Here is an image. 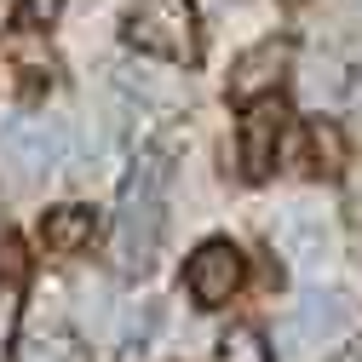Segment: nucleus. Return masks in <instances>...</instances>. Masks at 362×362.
I'll return each mask as SVG.
<instances>
[{
  "label": "nucleus",
  "instance_id": "1a4fd4ad",
  "mask_svg": "<svg viewBox=\"0 0 362 362\" xmlns=\"http://www.w3.org/2000/svg\"><path fill=\"white\" fill-rule=\"evenodd\" d=\"M18 316H23V264H18V247H6V270H0V362H12Z\"/></svg>",
  "mask_w": 362,
  "mask_h": 362
},
{
  "label": "nucleus",
  "instance_id": "ddd939ff",
  "mask_svg": "<svg viewBox=\"0 0 362 362\" xmlns=\"http://www.w3.org/2000/svg\"><path fill=\"white\" fill-rule=\"evenodd\" d=\"M58 6H64V0H29V12H35L40 23H52V18H58Z\"/></svg>",
  "mask_w": 362,
  "mask_h": 362
},
{
  "label": "nucleus",
  "instance_id": "6e6552de",
  "mask_svg": "<svg viewBox=\"0 0 362 362\" xmlns=\"http://www.w3.org/2000/svg\"><path fill=\"white\" fill-rule=\"evenodd\" d=\"M93 230H98V218H93V207H52L47 218H40V242H47L52 253H81L86 242H93Z\"/></svg>",
  "mask_w": 362,
  "mask_h": 362
},
{
  "label": "nucleus",
  "instance_id": "39448f33",
  "mask_svg": "<svg viewBox=\"0 0 362 362\" xmlns=\"http://www.w3.org/2000/svg\"><path fill=\"white\" fill-rule=\"evenodd\" d=\"M282 127H288L282 98H253L247 104V115H242V167H247V178H264L270 167H276Z\"/></svg>",
  "mask_w": 362,
  "mask_h": 362
},
{
  "label": "nucleus",
  "instance_id": "0eeeda50",
  "mask_svg": "<svg viewBox=\"0 0 362 362\" xmlns=\"http://www.w3.org/2000/svg\"><path fill=\"white\" fill-rule=\"evenodd\" d=\"M6 150H12V161H18L23 178H40V173H52L64 161V132L52 121H18L6 132Z\"/></svg>",
  "mask_w": 362,
  "mask_h": 362
},
{
  "label": "nucleus",
  "instance_id": "9b49d317",
  "mask_svg": "<svg viewBox=\"0 0 362 362\" xmlns=\"http://www.w3.org/2000/svg\"><path fill=\"white\" fill-rule=\"evenodd\" d=\"M29 362H81V351H75V339L69 334H47V328H40V339L29 345Z\"/></svg>",
  "mask_w": 362,
  "mask_h": 362
},
{
  "label": "nucleus",
  "instance_id": "20e7f679",
  "mask_svg": "<svg viewBox=\"0 0 362 362\" xmlns=\"http://www.w3.org/2000/svg\"><path fill=\"white\" fill-rule=\"evenodd\" d=\"M288 64H293V40H288V35L259 40V47L242 52L236 69H230V98H236V104H253L259 93H270V86L288 75Z\"/></svg>",
  "mask_w": 362,
  "mask_h": 362
},
{
  "label": "nucleus",
  "instance_id": "2eb2a0df",
  "mask_svg": "<svg viewBox=\"0 0 362 362\" xmlns=\"http://www.w3.org/2000/svg\"><path fill=\"white\" fill-rule=\"evenodd\" d=\"M334 362H362V339H351V345H345V351H339Z\"/></svg>",
  "mask_w": 362,
  "mask_h": 362
},
{
  "label": "nucleus",
  "instance_id": "f03ea898",
  "mask_svg": "<svg viewBox=\"0 0 362 362\" xmlns=\"http://www.w3.org/2000/svg\"><path fill=\"white\" fill-rule=\"evenodd\" d=\"M121 35L139 52H156V58H173V64H196L202 58L190 0H127V29Z\"/></svg>",
  "mask_w": 362,
  "mask_h": 362
},
{
  "label": "nucleus",
  "instance_id": "f257e3e1",
  "mask_svg": "<svg viewBox=\"0 0 362 362\" xmlns=\"http://www.w3.org/2000/svg\"><path fill=\"white\" fill-rule=\"evenodd\" d=\"M167 178H173V150L156 144L132 161L121 202H115V236H110V259L121 276H144L161 247V224H167Z\"/></svg>",
  "mask_w": 362,
  "mask_h": 362
},
{
  "label": "nucleus",
  "instance_id": "dca6fc26",
  "mask_svg": "<svg viewBox=\"0 0 362 362\" xmlns=\"http://www.w3.org/2000/svg\"><path fill=\"white\" fill-rule=\"evenodd\" d=\"M0 236H6V207H0Z\"/></svg>",
  "mask_w": 362,
  "mask_h": 362
},
{
  "label": "nucleus",
  "instance_id": "4468645a",
  "mask_svg": "<svg viewBox=\"0 0 362 362\" xmlns=\"http://www.w3.org/2000/svg\"><path fill=\"white\" fill-rule=\"evenodd\" d=\"M12 23H18V0H0V35H6Z\"/></svg>",
  "mask_w": 362,
  "mask_h": 362
},
{
  "label": "nucleus",
  "instance_id": "9d476101",
  "mask_svg": "<svg viewBox=\"0 0 362 362\" xmlns=\"http://www.w3.org/2000/svg\"><path fill=\"white\" fill-rule=\"evenodd\" d=\"M218 362H276V356H270V339L259 334V328H230V334H224V345H218Z\"/></svg>",
  "mask_w": 362,
  "mask_h": 362
},
{
  "label": "nucleus",
  "instance_id": "f3484780",
  "mask_svg": "<svg viewBox=\"0 0 362 362\" xmlns=\"http://www.w3.org/2000/svg\"><path fill=\"white\" fill-rule=\"evenodd\" d=\"M288 6H299V0H288Z\"/></svg>",
  "mask_w": 362,
  "mask_h": 362
},
{
  "label": "nucleus",
  "instance_id": "f8f14e48",
  "mask_svg": "<svg viewBox=\"0 0 362 362\" xmlns=\"http://www.w3.org/2000/svg\"><path fill=\"white\" fill-rule=\"evenodd\" d=\"M345 213H351V224H362V161H351V173H345Z\"/></svg>",
  "mask_w": 362,
  "mask_h": 362
},
{
  "label": "nucleus",
  "instance_id": "423d86ee",
  "mask_svg": "<svg viewBox=\"0 0 362 362\" xmlns=\"http://www.w3.org/2000/svg\"><path fill=\"white\" fill-rule=\"evenodd\" d=\"M345 322H351V299L316 288V293L299 299V310H293V322L282 328V339H288V345H322V339H334Z\"/></svg>",
  "mask_w": 362,
  "mask_h": 362
},
{
  "label": "nucleus",
  "instance_id": "7ed1b4c3",
  "mask_svg": "<svg viewBox=\"0 0 362 362\" xmlns=\"http://www.w3.org/2000/svg\"><path fill=\"white\" fill-rule=\"evenodd\" d=\"M185 288H190V299H196L202 310L224 305V299L242 288V247L224 242V236L202 242V247L190 253V264H185Z\"/></svg>",
  "mask_w": 362,
  "mask_h": 362
}]
</instances>
